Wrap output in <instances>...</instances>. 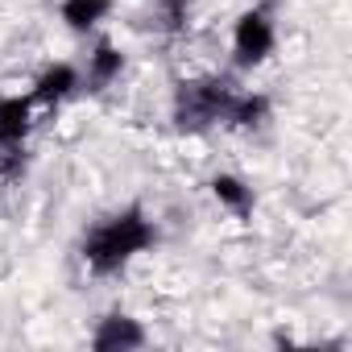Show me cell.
Wrapping results in <instances>:
<instances>
[{"label": "cell", "mask_w": 352, "mask_h": 352, "mask_svg": "<svg viewBox=\"0 0 352 352\" xmlns=\"http://www.w3.org/2000/svg\"><path fill=\"white\" fill-rule=\"evenodd\" d=\"M157 245V228L149 220V212L141 204H129L120 212H108L100 216L87 232H83V245H79V257L83 265L96 274V278H112L120 270H129L141 253H149Z\"/></svg>", "instance_id": "cell-1"}, {"label": "cell", "mask_w": 352, "mask_h": 352, "mask_svg": "<svg viewBox=\"0 0 352 352\" xmlns=\"http://www.w3.org/2000/svg\"><path fill=\"white\" fill-rule=\"evenodd\" d=\"M236 91L241 87L232 79H220V75L179 79L174 83V129L199 137V133H212V129L228 124Z\"/></svg>", "instance_id": "cell-2"}, {"label": "cell", "mask_w": 352, "mask_h": 352, "mask_svg": "<svg viewBox=\"0 0 352 352\" xmlns=\"http://www.w3.org/2000/svg\"><path fill=\"white\" fill-rule=\"evenodd\" d=\"M274 50H278V21H274V5L261 0V5L245 9L236 17V25H232V67L236 71H253Z\"/></svg>", "instance_id": "cell-3"}, {"label": "cell", "mask_w": 352, "mask_h": 352, "mask_svg": "<svg viewBox=\"0 0 352 352\" xmlns=\"http://www.w3.org/2000/svg\"><path fill=\"white\" fill-rule=\"evenodd\" d=\"M71 96H79V67L75 63H50V67H42L38 79H34V87H30L34 108H58Z\"/></svg>", "instance_id": "cell-4"}, {"label": "cell", "mask_w": 352, "mask_h": 352, "mask_svg": "<svg viewBox=\"0 0 352 352\" xmlns=\"http://www.w3.org/2000/svg\"><path fill=\"white\" fill-rule=\"evenodd\" d=\"M91 348H100V352L145 348V327H141V319H133L129 311H108V315H100V323H96V331H91Z\"/></svg>", "instance_id": "cell-5"}, {"label": "cell", "mask_w": 352, "mask_h": 352, "mask_svg": "<svg viewBox=\"0 0 352 352\" xmlns=\"http://www.w3.org/2000/svg\"><path fill=\"white\" fill-rule=\"evenodd\" d=\"M120 71H124V54H120V46L112 42V38H96V46H91V54H87V67L79 71V91H104V87H112L116 79H120Z\"/></svg>", "instance_id": "cell-6"}, {"label": "cell", "mask_w": 352, "mask_h": 352, "mask_svg": "<svg viewBox=\"0 0 352 352\" xmlns=\"http://www.w3.org/2000/svg\"><path fill=\"white\" fill-rule=\"evenodd\" d=\"M34 133V100L0 96V149H21Z\"/></svg>", "instance_id": "cell-7"}, {"label": "cell", "mask_w": 352, "mask_h": 352, "mask_svg": "<svg viewBox=\"0 0 352 352\" xmlns=\"http://www.w3.org/2000/svg\"><path fill=\"white\" fill-rule=\"evenodd\" d=\"M112 13V0H63L58 5V17L71 34H91L108 21Z\"/></svg>", "instance_id": "cell-8"}, {"label": "cell", "mask_w": 352, "mask_h": 352, "mask_svg": "<svg viewBox=\"0 0 352 352\" xmlns=\"http://www.w3.org/2000/svg\"><path fill=\"white\" fill-rule=\"evenodd\" d=\"M212 195H216V204L220 208H228L232 216H253V204H257V195H253V187L241 179V174H212Z\"/></svg>", "instance_id": "cell-9"}, {"label": "cell", "mask_w": 352, "mask_h": 352, "mask_svg": "<svg viewBox=\"0 0 352 352\" xmlns=\"http://www.w3.org/2000/svg\"><path fill=\"white\" fill-rule=\"evenodd\" d=\"M270 120V96L265 91H236L232 100V112H228V124L224 129H236V133H253Z\"/></svg>", "instance_id": "cell-10"}, {"label": "cell", "mask_w": 352, "mask_h": 352, "mask_svg": "<svg viewBox=\"0 0 352 352\" xmlns=\"http://www.w3.org/2000/svg\"><path fill=\"white\" fill-rule=\"evenodd\" d=\"M187 17H191L187 0H153V9H149V25L157 34H183Z\"/></svg>", "instance_id": "cell-11"}]
</instances>
